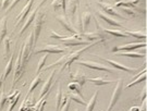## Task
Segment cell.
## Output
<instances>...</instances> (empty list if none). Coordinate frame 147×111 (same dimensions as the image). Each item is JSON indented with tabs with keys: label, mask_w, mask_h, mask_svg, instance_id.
I'll list each match as a JSON object with an SVG mask.
<instances>
[{
	"label": "cell",
	"mask_w": 147,
	"mask_h": 111,
	"mask_svg": "<svg viewBox=\"0 0 147 111\" xmlns=\"http://www.w3.org/2000/svg\"><path fill=\"white\" fill-rule=\"evenodd\" d=\"M99 42H100L99 40L92 42V44H89V45H87V46H84V47L79 49V50H75V51H73V52H71V53H69V54H67V56H64V62H63L62 67L60 68V72H62L63 70H65V69L70 70L71 64L73 63V62H75V61H78V60L80 59V57L82 56V53L84 52V51H86L87 49H89V48H92V47H94V46H96V45H98ZM70 72H71V70H70Z\"/></svg>",
	"instance_id": "6da1fadb"
},
{
	"label": "cell",
	"mask_w": 147,
	"mask_h": 111,
	"mask_svg": "<svg viewBox=\"0 0 147 111\" xmlns=\"http://www.w3.org/2000/svg\"><path fill=\"white\" fill-rule=\"evenodd\" d=\"M34 33L31 31V33L28 34V37L26 38V40L23 44V47L21 48L22 51V64L25 67L26 63L28 62V60L31 58V56L33 54L34 51Z\"/></svg>",
	"instance_id": "7a4b0ae2"
},
{
	"label": "cell",
	"mask_w": 147,
	"mask_h": 111,
	"mask_svg": "<svg viewBox=\"0 0 147 111\" xmlns=\"http://www.w3.org/2000/svg\"><path fill=\"white\" fill-rule=\"evenodd\" d=\"M95 26L97 27V31H95L93 33H83L82 34V37L83 39L87 40V42H97L99 40L100 42H106L108 40L109 37L106 35V33L101 30L99 23L97 22V19H95Z\"/></svg>",
	"instance_id": "3957f363"
},
{
	"label": "cell",
	"mask_w": 147,
	"mask_h": 111,
	"mask_svg": "<svg viewBox=\"0 0 147 111\" xmlns=\"http://www.w3.org/2000/svg\"><path fill=\"white\" fill-rule=\"evenodd\" d=\"M45 19H46V15L42 13V12H37L36 16L34 19V26H33V33H34V46L36 45L37 40L39 38V35H40V31H42V24L45 22Z\"/></svg>",
	"instance_id": "277c9868"
},
{
	"label": "cell",
	"mask_w": 147,
	"mask_h": 111,
	"mask_svg": "<svg viewBox=\"0 0 147 111\" xmlns=\"http://www.w3.org/2000/svg\"><path fill=\"white\" fill-rule=\"evenodd\" d=\"M122 79H119L117 81V84L113 88V91H112V95H111L110 101H109V105H108V108H107V111H111L113 109V107L116 106V104L118 102L119 98H120L121 94H122V90H123V87H122Z\"/></svg>",
	"instance_id": "5b68a950"
},
{
	"label": "cell",
	"mask_w": 147,
	"mask_h": 111,
	"mask_svg": "<svg viewBox=\"0 0 147 111\" xmlns=\"http://www.w3.org/2000/svg\"><path fill=\"white\" fill-rule=\"evenodd\" d=\"M79 64L83 65V67H87L89 69L104 71V72H108V73H113L115 72V70L109 68V67H106V65L99 63V62H95V61H90V60H79Z\"/></svg>",
	"instance_id": "8992f818"
},
{
	"label": "cell",
	"mask_w": 147,
	"mask_h": 111,
	"mask_svg": "<svg viewBox=\"0 0 147 111\" xmlns=\"http://www.w3.org/2000/svg\"><path fill=\"white\" fill-rule=\"evenodd\" d=\"M24 70H25V67L22 64V51H21V49H20L19 54H18V58H16V68H14V76H13L12 87L16 86V84L18 83V81L22 77V75L24 73Z\"/></svg>",
	"instance_id": "52a82bcc"
},
{
	"label": "cell",
	"mask_w": 147,
	"mask_h": 111,
	"mask_svg": "<svg viewBox=\"0 0 147 111\" xmlns=\"http://www.w3.org/2000/svg\"><path fill=\"white\" fill-rule=\"evenodd\" d=\"M146 47V42H131V44H126L122 46H117L111 51L112 52H119V51H132L135 50L137 48Z\"/></svg>",
	"instance_id": "ba28073f"
},
{
	"label": "cell",
	"mask_w": 147,
	"mask_h": 111,
	"mask_svg": "<svg viewBox=\"0 0 147 111\" xmlns=\"http://www.w3.org/2000/svg\"><path fill=\"white\" fill-rule=\"evenodd\" d=\"M56 20L60 23V25H62V27L65 31L72 33L73 35L74 34H80L78 28L71 23V21H69V19L65 15H60V14H58V15L56 16Z\"/></svg>",
	"instance_id": "9c48e42d"
},
{
	"label": "cell",
	"mask_w": 147,
	"mask_h": 111,
	"mask_svg": "<svg viewBox=\"0 0 147 111\" xmlns=\"http://www.w3.org/2000/svg\"><path fill=\"white\" fill-rule=\"evenodd\" d=\"M67 51L65 48L60 47L59 45H46L44 48H40V49H37L35 51H33L34 53H55V54H58V53H63Z\"/></svg>",
	"instance_id": "30bf717a"
},
{
	"label": "cell",
	"mask_w": 147,
	"mask_h": 111,
	"mask_svg": "<svg viewBox=\"0 0 147 111\" xmlns=\"http://www.w3.org/2000/svg\"><path fill=\"white\" fill-rule=\"evenodd\" d=\"M33 3H34V0H28L26 2V5H24V8L22 9L21 13L19 14V15L16 16V27H18L20 24H21L22 22L25 21V17L27 16V14L31 12V9L32 7H33Z\"/></svg>",
	"instance_id": "8fae6325"
},
{
	"label": "cell",
	"mask_w": 147,
	"mask_h": 111,
	"mask_svg": "<svg viewBox=\"0 0 147 111\" xmlns=\"http://www.w3.org/2000/svg\"><path fill=\"white\" fill-rule=\"evenodd\" d=\"M98 5L100 7V9L106 12V14L107 15H111V16H116V17H119V19H123V20H125V17L120 14L118 11L115 10V8L112 7L111 5H109L108 2H102V1H100L98 2Z\"/></svg>",
	"instance_id": "7c38bea8"
},
{
	"label": "cell",
	"mask_w": 147,
	"mask_h": 111,
	"mask_svg": "<svg viewBox=\"0 0 147 111\" xmlns=\"http://www.w3.org/2000/svg\"><path fill=\"white\" fill-rule=\"evenodd\" d=\"M102 61H105L107 63H109L110 65H112L113 68H116L118 70H121V71H124V72H127V73H135L138 71L137 68H129V67H125V65H123V64L119 63V62H117L115 60H111V59H106V58H100Z\"/></svg>",
	"instance_id": "4fadbf2b"
},
{
	"label": "cell",
	"mask_w": 147,
	"mask_h": 111,
	"mask_svg": "<svg viewBox=\"0 0 147 111\" xmlns=\"http://www.w3.org/2000/svg\"><path fill=\"white\" fill-rule=\"evenodd\" d=\"M70 79H72L74 83H78L80 86H83L87 81V77L85 76V74L83 73V71L80 68H78L76 72H74V73L70 72Z\"/></svg>",
	"instance_id": "5bb4252c"
},
{
	"label": "cell",
	"mask_w": 147,
	"mask_h": 111,
	"mask_svg": "<svg viewBox=\"0 0 147 111\" xmlns=\"http://www.w3.org/2000/svg\"><path fill=\"white\" fill-rule=\"evenodd\" d=\"M57 73V70H53L51 73L48 75L47 79L45 81V83L44 85L42 86V88H40V94H39V98H42L44 96L47 94L48 91L50 90L51 88V85H53V76H55V74Z\"/></svg>",
	"instance_id": "9a60e30c"
},
{
	"label": "cell",
	"mask_w": 147,
	"mask_h": 111,
	"mask_svg": "<svg viewBox=\"0 0 147 111\" xmlns=\"http://www.w3.org/2000/svg\"><path fill=\"white\" fill-rule=\"evenodd\" d=\"M45 1H46V0H42V2H40V3L38 5V7H37L36 9H34V10L32 11V12H30V15L27 16V20H26V21H25V23H24V25L22 26L21 31H20V33H19V35H20V36H21L22 34H23V33L25 32V31H26V28H27V27L30 26V25H31L32 23L34 22V19H35V16H36L37 12H38V9H39V8L42 7V2H45Z\"/></svg>",
	"instance_id": "2e32d148"
},
{
	"label": "cell",
	"mask_w": 147,
	"mask_h": 111,
	"mask_svg": "<svg viewBox=\"0 0 147 111\" xmlns=\"http://www.w3.org/2000/svg\"><path fill=\"white\" fill-rule=\"evenodd\" d=\"M97 14H98V16H99L100 19L102 20V21L107 22V23H108L109 25H111V26L120 27V28H122V27H123V25L121 24L120 22H118L116 19H112V17H110L109 15H107L106 13L101 12V11H97Z\"/></svg>",
	"instance_id": "e0dca14e"
},
{
	"label": "cell",
	"mask_w": 147,
	"mask_h": 111,
	"mask_svg": "<svg viewBox=\"0 0 147 111\" xmlns=\"http://www.w3.org/2000/svg\"><path fill=\"white\" fill-rule=\"evenodd\" d=\"M90 19H92V13L90 11H85L84 13L81 16V24H82V31L83 33H85V31L87 30V27L89 25V22H90Z\"/></svg>",
	"instance_id": "ac0fdd59"
},
{
	"label": "cell",
	"mask_w": 147,
	"mask_h": 111,
	"mask_svg": "<svg viewBox=\"0 0 147 111\" xmlns=\"http://www.w3.org/2000/svg\"><path fill=\"white\" fill-rule=\"evenodd\" d=\"M16 48H14V50H13V52L11 53L10 58H9V61H8V63L5 65V73L2 74L3 75V79H5L8 76H9V74H10L11 70L13 68V59H14V56H16Z\"/></svg>",
	"instance_id": "d6986e66"
},
{
	"label": "cell",
	"mask_w": 147,
	"mask_h": 111,
	"mask_svg": "<svg viewBox=\"0 0 147 111\" xmlns=\"http://www.w3.org/2000/svg\"><path fill=\"white\" fill-rule=\"evenodd\" d=\"M33 109H34V101L30 98V96L28 97L25 96V99L22 102L19 111H33Z\"/></svg>",
	"instance_id": "ffe728a7"
},
{
	"label": "cell",
	"mask_w": 147,
	"mask_h": 111,
	"mask_svg": "<svg viewBox=\"0 0 147 111\" xmlns=\"http://www.w3.org/2000/svg\"><path fill=\"white\" fill-rule=\"evenodd\" d=\"M125 33L127 34V36H133L135 37L138 40H143L146 42V32L145 31H130V30H125Z\"/></svg>",
	"instance_id": "44dd1931"
},
{
	"label": "cell",
	"mask_w": 147,
	"mask_h": 111,
	"mask_svg": "<svg viewBox=\"0 0 147 111\" xmlns=\"http://www.w3.org/2000/svg\"><path fill=\"white\" fill-rule=\"evenodd\" d=\"M7 15L2 16L1 21H0V44L3 42L5 37L7 36Z\"/></svg>",
	"instance_id": "7402d4cb"
},
{
	"label": "cell",
	"mask_w": 147,
	"mask_h": 111,
	"mask_svg": "<svg viewBox=\"0 0 147 111\" xmlns=\"http://www.w3.org/2000/svg\"><path fill=\"white\" fill-rule=\"evenodd\" d=\"M49 93H50V90H49L44 97H42L38 102H36V104L34 105V109H33V111H44V108H45L46 104H47V98H48V96H49Z\"/></svg>",
	"instance_id": "603a6c76"
},
{
	"label": "cell",
	"mask_w": 147,
	"mask_h": 111,
	"mask_svg": "<svg viewBox=\"0 0 147 111\" xmlns=\"http://www.w3.org/2000/svg\"><path fill=\"white\" fill-rule=\"evenodd\" d=\"M145 79H146V69H144L142 72H141V73L137 74L136 77L133 79L131 83H129L126 87L129 88V87H131V86H134V85L138 84V83H141V82H145Z\"/></svg>",
	"instance_id": "cb8c5ba5"
},
{
	"label": "cell",
	"mask_w": 147,
	"mask_h": 111,
	"mask_svg": "<svg viewBox=\"0 0 147 111\" xmlns=\"http://www.w3.org/2000/svg\"><path fill=\"white\" fill-rule=\"evenodd\" d=\"M53 7L55 11L58 12L60 9H62V11L64 12V15L67 14V1L65 0H53Z\"/></svg>",
	"instance_id": "d4e9b609"
},
{
	"label": "cell",
	"mask_w": 147,
	"mask_h": 111,
	"mask_svg": "<svg viewBox=\"0 0 147 111\" xmlns=\"http://www.w3.org/2000/svg\"><path fill=\"white\" fill-rule=\"evenodd\" d=\"M117 56L120 57H127V58H145V53L143 52H133V51H121L120 53H117Z\"/></svg>",
	"instance_id": "484cf974"
},
{
	"label": "cell",
	"mask_w": 147,
	"mask_h": 111,
	"mask_svg": "<svg viewBox=\"0 0 147 111\" xmlns=\"http://www.w3.org/2000/svg\"><path fill=\"white\" fill-rule=\"evenodd\" d=\"M101 30H102L106 34H109V35H112V36H115V37H120V38L121 37H125V38L129 37L125 32H122V31H119V30H108V28H104V27H101Z\"/></svg>",
	"instance_id": "4316f807"
},
{
	"label": "cell",
	"mask_w": 147,
	"mask_h": 111,
	"mask_svg": "<svg viewBox=\"0 0 147 111\" xmlns=\"http://www.w3.org/2000/svg\"><path fill=\"white\" fill-rule=\"evenodd\" d=\"M88 82L93 83L94 85H97V86H102V85H109L112 84L111 81H107L104 77H90V79H87Z\"/></svg>",
	"instance_id": "83f0119b"
},
{
	"label": "cell",
	"mask_w": 147,
	"mask_h": 111,
	"mask_svg": "<svg viewBox=\"0 0 147 111\" xmlns=\"http://www.w3.org/2000/svg\"><path fill=\"white\" fill-rule=\"evenodd\" d=\"M40 82H42V75H40V73H38L36 75V77L32 81L31 86H30V89H28V91H27V94H26V97H28V96L31 95L32 93L34 91V89L36 88L37 85L40 84Z\"/></svg>",
	"instance_id": "f1b7e54d"
},
{
	"label": "cell",
	"mask_w": 147,
	"mask_h": 111,
	"mask_svg": "<svg viewBox=\"0 0 147 111\" xmlns=\"http://www.w3.org/2000/svg\"><path fill=\"white\" fill-rule=\"evenodd\" d=\"M68 97L70 100L75 101V102H78V104L82 105V106H86V102H85L84 98H82L81 96L78 95V94H75V93H73V91H69Z\"/></svg>",
	"instance_id": "f546056e"
},
{
	"label": "cell",
	"mask_w": 147,
	"mask_h": 111,
	"mask_svg": "<svg viewBox=\"0 0 147 111\" xmlns=\"http://www.w3.org/2000/svg\"><path fill=\"white\" fill-rule=\"evenodd\" d=\"M62 88H61V85L58 86V89L56 93V110L59 111L62 105Z\"/></svg>",
	"instance_id": "4dcf8cb0"
},
{
	"label": "cell",
	"mask_w": 147,
	"mask_h": 111,
	"mask_svg": "<svg viewBox=\"0 0 147 111\" xmlns=\"http://www.w3.org/2000/svg\"><path fill=\"white\" fill-rule=\"evenodd\" d=\"M97 97H98V90H96L94 93V95L92 96L90 100L88 101V104H86V109L85 111H93L94 110V107L97 102Z\"/></svg>",
	"instance_id": "1f68e13d"
},
{
	"label": "cell",
	"mask_w": 147,
	"mask_h": 111,
	"mask_svg": "<svg viewBox=\"0 0 147 111\" xmlns=\"http://www.w3.org/2000/svg\"><path fill=\"white\" fill-rule=\"evenodd\" d=\"M68 88L71 90V91H73V93H75V94L80 95L82 98H84V96H83V94H82V86H80L78 83H74V82L70 83V84L68 85Z\"/></svg>",
	"instance_id": "d6a6232c"
},
{
	"label": "cell",
	"mask_w": 147,
	"mask_h": 111,
	"mask_svg": "<svg viewBox=\"0 0 147 111\" xmlns=\"http://www.w3.org/2000/svg\"><path fill=\"white\" fill-rule=\"evenodd\" d=\"M79 1L76 0H69V12L71 13V16H73L76 12V9L79 7Z\"/></svg>",
	"instance_id": "836d02e7"
},
{
	"label": "cell",
	"mask_w": 147,
	"mask_h": 111,
	"mask_svg": "<svg viewBox=\"0 0 147 111\" xmlns=\"http://www.w3.org/2000/svg\"><path fill=\"white\" fill-rule=\"evenodd\" d=\"M48 59V53H45L42 58L39 59L38 61V64H37V69H36V73H40V71L42 70V68L45 67V63H46V60Z\"/></svg>",
	"instance_id": "e575fe53"
},
{
	"label": "cell",
	"mask_w": 147,
	"mask_h": 111,
	"mask_svg": "<svg viewBox=\"0 0 147 111\" xmlns=\"http://www.w3.org/2000/svg\"><path fill=\"white\" fill-rule=\"evenodd\" d=\"M10 36H5L3 39V44H5V58L7 59L9 57V53H10Z\"/></svg>",
	"instance_id": "d590c367"
},
{
	"label": "cell",
	"mask_w": 147,
	"mask_h": 111,
	"mask_svg": "<svg viewBox=\"0 0 147 111\" xmlns=\"http://www.w3.org/2000/svg\"><path fill=\"white\" fill-rule=\"evenodd\" d=\"M5 102H7V95H5V86L2 85V87H1V94H0V111H2Z\"/></svg>",
	"instance_id": "8d00e7d4"
},
{
	"label": "cell",
	"mask_w": 147,
	"mask_h": 111,
	"mask_svg": "<svg viewBox=\"0 0 147 111\" xmlns=\"http://www.w3.org/2000/svg\"><path fill=\"white\" fill-rule=\"evenodd\" d=\"M20 96H21V91H19V93L16 95V97H14L12 100L9 101V107H8V110H7V111H12V110H13V108L16 107V105L18 104L19 99H20Z\"/></svg>",
	"instance_id": "74e56055"
},
{
	"label": "cell",
	"mask_w": 147,
	"mask_h": 111,
	"mask_svg": "<svg viewBox=\"0 0 147 111\" xmlns=\"http://www.w3.org/2000/svg\"><path fill=\"white\" fill-rule=\"evenodd\" d=\"M121 10L123 11V12H125L126 14H129V15L131 16H136V11L133 10L132 8H126V7H121Z\"/></svg>",
	"instance_id": "f35d334b"
},
{
	"label": "cell",
	"mask_w": 147,
	"mask_h": 111,
	"mask_svg": "<svg viewBox=\"0 0 147 111\" xmlns=\"http://www.w3.org/2000/svg\"><path fill=\"white\" fill-rule=\"evenodd\" d=\"M50 37H51V38H55V39L62 40V39H64V38L67 37V35H60V34H58V33H56V32H50Z\"/></svg>",
	"instance_id": "ab89813d"
},
{
	"label": "cell",
	"mask_w": 147,
	"mask_h": 111,
	"mask_svg": "<svg viewBox=\"0 0 147 111\" xmlns=\"http://www.w3.org/2000/svg\"><path fill=\"white\" fill-rule=\"evenodd\" d=\"M70 106H71V100H70V99H68V100H67V102H65L63 106H61V108H60V110H59V111H69V109H70Z\"/></svg>",
	"instance_id": "60d3db41"
},
{
	"label": "cell",
	"mask_w": 147,
	"mask_h": 111,
	"mask_svg": "<svg viewBox=\"0 0 147 111\" xmlns=\"http://www.w3.org/2000/svg\"><path fill=\"white\" fill-rule=\"evenodd\" d=\"M19 1H21V0H12V1L10 2V5H9V7H8V9H7L5 11H7V12H10V11L19 3Z\"/></svg>",
	"instance_id": "b9f144b4"
},
{
	"label": "cell",
	"mask_w": 147,
	"mask_h": 111,
	"mask_svg": "<svg viewBox=\"0 0 147 111\" xmlns=\"http://www.w3.org/2000/svg\"><path fill=\"white\" fill-rule=\"evenodd\" d=\"M9 5H10V0H1V8H0V9L7 10Z\"/></svg>",
	"instance_id": "7bdbcfd3"
},
{
	"label": "cell",
	"mask_w": 147,
	"mask_h": 111,
	"mask_svg": "<svg viewBox=\"0 0 147 111\" xmlns=\"http://www.w3.org/2000/svg\"><path fill=\"white\" fill-rule=\"evenodd\" d=\"M146 99V86L143 88V93H142V96H141V100H145Z\"/></svg>",
	"instance_id": "ee69618b"
},
{
	"label": "cell",
	"mask_w": 147,
	"mask_h": 111,
	"mask_svg": "<svg viewBox=\"0 0 147 111\" xmlns=\"http://www.w3.org/2000/svg\"><path fill=\"white\" fill-rule=\"evenodd\" d=\"M140 111H146V100H143L142 108H140Z\"/></svg>",
	"instance_id": "f6af8a7d"
},
{
	"label": "cell",
	"mask_w": 147,
	"mask_h": 111,
	"mask_svg": "<svg viewBox=\"0 0 147 111\" xmlns=\"http://www.w3.org/2000/svg\"><path fill=\"white\" fill-rule=\"evenodd\" d=\"M127 111H140V107L134 106V107H132V108H130Z\"/></svg>",
	"instance_id": "bcb514c9"
},
{
	"label": "cell",
	"mask_w": 147,
	"mask_h": 111,
	"mask_svg": "<svg viewBox=\"0 0 147 111\" xmlns=\"http://www.w3.org/2000/svg\"><path fill=\"white\" fill-rule=\"evenodd\" d=\"M3 81H5V79H3V75L1 74V75H0V89H1V87H2V85H3Z\"/></svg>",
	"instance_id": "7dc6e473"
},
{
	"label": "cell",
	"mask_w": 147,
	"mask_h": 111,
	"mask_svg": "<svg viewBox=\"0 0 147 111\" xmlns=\"http://www.w3.org/2000/svg\"><path fill=\"white\" fill-rule=\"evenodd\" d=\"M98 1H99V2H100V1H102V0H98Z\"/></svg>",
	"instance_id": "c3c4849f"
},
{
	"label": "cell",
	"mask_w": 147,
	"mask_h": 111,
	"mask_svg": "<svg viewBox=\"0 0 147 111\" xmlns=\"http://www.w3.org/2000/svg\"><path fill=\"white\" fill-rule=\"evenodd\" d=\"M74 111H79V110H76V109H75V110H74Z\"/></svg>",
	"instance_id": "681fc988"
},
{
	"label": "cell",
	"mask_w": 147,
	"mask_h": 111,
	"mask_svg": "<svg viewBox=\"0 0 147 111\" xmlns=\"http://www.w3.org/2000/svg\"><path fill=\"white\" fill-rule=\"evenodd\" d=\"M76 1H79V0H76Z\"/></svg>",
	"instance_id": "f907efd6"
}]
</instances>
